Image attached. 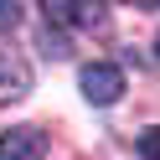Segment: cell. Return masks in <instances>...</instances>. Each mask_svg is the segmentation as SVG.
I'll list each match as a JSON object with an SVG mask.
<instances>
[{
    "instance_id": "cell-4",
    "label": "cell",
    "mask_w": 160,
    "mask_h": 160,
    "mask_svg": "<svg viewBox=\"0 0 160 160\" xmlns=\"http://www.w3.org/2000/svg\"><path fill=\"white\" fill-rule=\"evenodd\" d=\"M47 26L62 31V26H98L103 21V5H88V0H47Z\"/></svg>"
},
{
    "instance_id": "cell-1",
    "label": "cell",
    "mask_w": 160,
    "mask_h": 160,
    "mask_svg": "<svg viewBox=\"0 0 160 160\" xmlns=\"http://www.w3.org/2000/svg\"><path fill=\"white\" fill-rule=\"evenodd\" d=\"M78 83H83V98H88V103H98V108H108V103L124 98V72H119L114 62H88Z\"/></svg>"
},
{
    "instance_id": "cell-5",
    "label": "cell",
    "mask_w": 160,
    "mask_h": 160,
    "mask_svg": "<svg viewBox=\"0 0 160 160\" xmlns=\"http://www.w3.org/2000/svg\"><path fill=\"white\" fill-rule=\"evenodd\" d=\"M139 155H145V160H160V124L139 134Z\"/></svg>"
},
{
    "instance_id": "cell-7",
    "label": "cell",
    "mask_w": 160,
    "mask_h": 160,
    "mask_svg": "<svg viewBox=\"0 0 160 160\" xmlns=\"http://www.w3.org/2000/svg\"><path fill=\"white\" fill-rule=\"evenodd\" d=\"M47 57H67V36L47 26Z\"/></svg>"
},
{
    "instance_id": "cell-3",
    "label": "cell",
    "mask_w": 160,
    "mask_h": 160,
    "mask_svg": "<svg viewBox=\"0 0 160 160\" xmlns=\"http://www.w3.org/2000/svg\"><path fill=\"white\" fill-rule=\"evenodd\" d=\"M31 93V62L21 52H0V103H21Z\"/></svg>"
},
{
    "instance_id": "cell-6",
    "label": "cell",
    "mask_w": 160,
    "mask_h": 160,
    "mask_svg": "<svg viewBox=\"0 0 160 160\" xmlns=\"http://www.w3.org/2000/svg\"><path fill=\"white\" fill-rule=\"evenodd\" d=\"M21 26V5L16 0H0V31H16Z\"/></svg>"
},
{
    "instance_id": "cell-2",
    "label": "cell",
    "mask_w": 160,
    "mask_h": 160,
    "mask_svg": "<svg viewBox=\"0 0 160 160\" xmlns=\"http://www.w3.org/2000/svg\"><path fill=\"white\" fill-rule=\"evenodd\" d=\"M0 160H47V134L36 124H16L0 134Z\"/></svg>"
},
{
    "instance_id": "cell-8",
    "label": "cell",
    "mask_w": 160,
    "mask_h": 160,
    "mask_svg": "<svg viewBox=\"0 0 160 160\" xmlns=\"http://www.w3.org/2000/svg\"><path fill=\"white\" fill-rule=\"evenodd\" d=\"M155 47H160V42H155Z\"/></svg>"
}]
</instances>
